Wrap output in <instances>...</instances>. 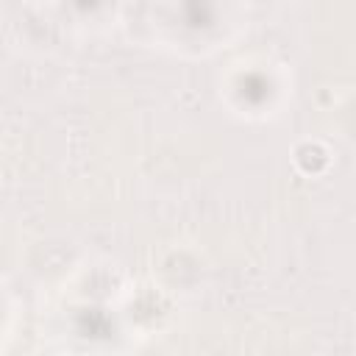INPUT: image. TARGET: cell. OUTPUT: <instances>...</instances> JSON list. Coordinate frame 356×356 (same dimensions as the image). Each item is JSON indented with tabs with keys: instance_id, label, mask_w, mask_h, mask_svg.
Segmentation results:
<instances>
[{
	"instance_id": "cell-1",
	"label": "cell",
	"mask_w": 356,
	"mask_h": 356,
	"mask_svg": "<svg viewBox=\"0 0 356 356\" xmlns=\"http://www.w3.org/2000/svg\"><path fill=\"white\" fill-rule=\"evenodd\" d=\"M295 159V167L303 173V175H318L329 167V151L320 145V142H301L292 153Z\"/></svg>"
}]
</instances>
